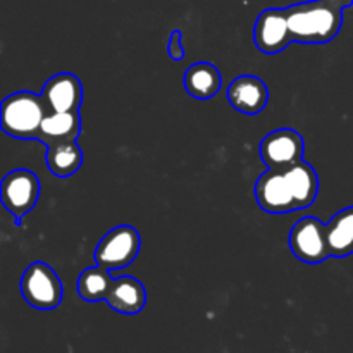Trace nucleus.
Listing matches in <instances>:
<instances>
[{
    "label": "nucleus",
    "instance_id": "obj_14",
    "mask_svg": "<svg viewBox=\"0 0 353 353\" xmlns=\"http://www.w3.org/2000/svg\"><path fill=\"white\" fill-rule=\"evenodd\" d=\"M79 133H81L79 110H74V112H54L52 110L41 123L38 141L50 147V145L64 143V141H76Z\"/></svg>",
    "mask_w": 353,
    "mask_h": 353
},
{
    "label": "nucleus",
    "instance_id": "obj_9",
    "mask_svg": "<svg viewBox=\"0 0 353 353\" xmlns=\"http://www.w3.org/2000/svg\"><path fill=\"white\" fill-rule=\"evenodd\" d=\"M254 41L261 52L268 55L281 54L293 41L290 33L285 7L283 9H265L259 14L254 26Z\"/></svg>",
    "mask_w": 353,
    "mask_h": 353
},
{
    "label": "nucleus",
    "instance_id": "obj_3",
    "mask_svg": "<svg viewBox=\"0 0 353 353\" xmlns=\"http://www.w3.org/2000/svg\"><path fill=\"white\" fill-rule=\"evenodd\" d=\"M24 302L38 310H54L62 302V283L50 265L33 262L21 278Z\"/></svg>",
    "mask_w": 353,
    "mask_h": 353
},
{
    "label": "nucleus",
    "instance_id": "obj_17",
    "mask_svg": "<svg viewBox=\"0 0 353 353\" xmlns=\"http://www.w3.org/2000/svg\"><path fill=\"white\" fill-rule=\"evenodd\" d=\"M48 169L57 178H69L74 174L83 164V150L76 141H64V143L50 145L45 155Z\"/></svg>",
    "mask_w": 353,
    "mask_h": 353
},
{
    "label": "nucleus",
    "instance_id": "obj_18",
    "mask_svg": "<svg viewBox=\"0 0 353 353\" xmlns=\"http://www.w3.org/2000/svg\"><path fill=\"white\" fill-rule=\"evenodd\" d=\"M114 279L110 278L109 269L97 264L88 268L78 278V295L85 302H105Z\"/></svg>",
    "mask_w": 353,
    "mask_h": 353
},
{
    "label": "nucleus",
    "instance_id": "obj_16",
    "mask_svg": "<svg viewBox=\"0 0 353 353\" xmlns=\"http://www.w3.org/2000/svg\"><path fill=\"white\" fill-rule=\"evenodd\" d=\"M326 236L331 257L343 259L353 254V207L340 210L326 224Z\"/></svg>",
    "mask_w": 353,
    "mask_h": 353
},
{
    "label": "nucleus",
    "instance_id": "obj_8",
    "mask_svg": "<svg viewBox=\"0 0 353 353\" xmlns=\"http://www.w3.org/2000/svg\"><path fill=\"white\" fill-rule=\"evenodd\" d=\"M259 207L269 214H288L299 210L283 169H269L255 183Z\"/></svg>",
    "mask_w": 353,
    "mask_h": 353
},
{
    "label": "nucleus",
    "instance_id": "obj_6",
    "mask_svg": "<svg viewBox=\"0 0 353 353\" xmlns=\"http://www.w3.org/2000/svg\"><path fill=\"white\" fill-rule=\"evenodd\" d=\"M288 243L293 255L305 264H321L331 257L330 247H327L326 224H323L314 216L303 217L292 228Z\"/></svg>",
    "mask_w": 353,
    "mask_h": 353
},
{
    "label": "nucleus",
    "instance_id": "obj_13",
    "mask_svg": "<svg viewBox=\"0 0 353 353\" xmlns=\"http://www.w3.org/2000/svg\"><path fill=\"white\" fill-rule=\"evenodd\" d=\"M283 171H285L286 181H288V186L292 190L299 210L309 209L314 203V200L317 199V193H319L317 172L305 161L296 162V164L290 165V168L283 169Z\"/></svg>",
    "mask_w": 353,
    "mask_h": 353
},
{
    "label": "nucleus",
    "instance_id": "obj_1",
    "mask_svg": "<svg viewBox=\"0 0 353 353\" xmlns=\"http://www.w3.org/2000/svg\"><path fill=\"white\" fill-rule=\"evenodd\" d=\"M353 0H310L285 7L290 33L299 43H327L343 24V10Z\"/></svg>",
    "mask_w": 353,
    "mask_h": 353
},
{
    "label": "nucleus",
    "instance_id": "obj_10",
    "mask_svg": "<svg viewBox=\"0 0 353 353\" xmlns=\"http://www.w3.org/2000/svg\"><path fill=\"white\" fill-rule=\"evenodd\" d=\"M228 100H230L231 107L236 109L238 112L254 116V114L262 112L268 107V85L261 78H257V76H238L228 86Z\"/></svg>",
    "mask_w": 353,
    "mask_h": 353
},
{
    "label": "nucleus",
    "instance_id": "obj_12",
    "mask_svg": "<svg viewBox=\"0 0 353 353\" xmlns=\"http://www.w3.org/2000/svg\"><path fill=\"white\" fill-rule=\"evenodd\" d=\"M105 302L116 312L124 314V316H134L145 309L147 292H145L143 283L138 281L137 278L123 276V278L114 279Z\"/></svg>",
    "mask_w": 353,
    "mask_h": 353
},
{
    "label": "nucleus",
    "instance_id": "obj_15",
    "mask_svg": "<svg viewBox=\"0 0 353 353\" xmlns=\"http://www.w3.org/2000/svg\"><path fill=\"white\" fill-rule=\"evenodd\" d=\"M183 83L190 97L196 100H209L219 93L223 86V76L219 69L210 62H196L186 69Z\"/></svg>",
    "mask_w": 353,
    "mask_h": 353
},
{
    "label": "nucleus",
    "instance_id": "obj_11",
    "mask_svg": "<svg viewBox=\"0 0 353 353\" xmlns=\"http://www.w3.org/2000/svg\"><path fill=\"white\" fill-rule=\"evenodd\" d=\"M54 112H74L83 102V85L72 72H59L52 76L41 92Z\"/></svg>",
    "mask_w": 353,
    "mask_h": 353
},
{
    "label": "nucleus",
    "instance_id": "obj_4",
    "mask_svg": "<svg viewBox=\"0 0 353 353\" xmlns=\"http://www.w3.org/2000/svg\"><path fill=\"white\" fill-rule=\"evenodd\" d=\"M141 248L140 233L133 226H117L110 230L95 248V262L109 271L128 268L138 257Z\"/></svg>",
    "mask_w": 353,
    "mask_h": 353
},
{
    "label": "nucleus",
    "instance_id": "obj_19",
    "mask_svg": "<svg viewBox=\"0 0 353 353\" xmlns=\"http://www.w3.org/2000/svg\"><path fill=\"white\" fill-rule=\"evenodd\" d=\"M168 54L172 61L179 62L185 59V48H183V31L181 30H174L169 37V43H168Z\"/></svg>",
    "mask_w": 353,
    "mask_h": 353
},
{
    "label": "nucleus",
    "instance_id": "obj_2",
    "mask_svg": "<svg viewBox=\"0 0 353 353\" xmlns=\"http://www.w3.org/2000/svg\"><path fill=\"white\" fill-rule=\"evenodd\" d=\"M52 112L43 95L17 92L6 97L0 107V126L3 133L19 140H38L41 123Z\"/></svg>",
    "mask_w": 353,
    "mask_h": 353
},
{
    "label": "nucleus",
    "instance_id": "obj_7",
    "mask_svg": "<svg viewBox=\"0 0 353 353\" xmlns=\"http://www.w3.org/2000/svg\"><path fill=\"white\" fill-rule=\"evenodd\" d=\"M305 141L299 131L292 128L271 131L261 141V159L269 169H286L303 161Z\"/></svg>",
    "mask_w": 353,
    "mask_h": 353
},
{
    "label": "nucleus",
    "instance_id": "obj_5",
    "mask_svg": "<svg viewBox=\"0 0 353 353\" xmlns=\"http://www.w3.org/2000/svg\"><path fill=\"white\" fill-rule=\"evenodd\" d=\"M40 196V181L37 174L28 169H16L3 176L0 185V199L3 207L9 210L16 219V224H21V219L37 205Z\"/></svg>",
    "mask_w": 353,
    "mask_h": 353
}]
</instances>
